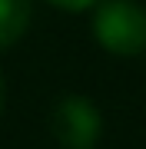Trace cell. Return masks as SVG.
Returning a JSON list of instances; mask_svg holds the SVG:
<instances>
[{"label": "cell", "instance_id": "1", "mask_svg": "<svg viewBox=\"0 0 146 149\" xmlns=\"http://www.w3.org/2000/svg\"><path fill=\"white\" fill-rule=\"evenodd\" d=\"M93 37L113 56H140L146 50V10L136 0H100L93 10Z\"/></svg>", "mask_w": 146, "mask_h": 149}, {"label": "cell", "instance_id": "4", "mask_svg": "<svg viewBox=\"0 0 146 149\" xmlns=\"http://www.w3.org/2000/svg\"><path fill=\"white\" fill-rule=\"evenodd\" d=\"M50 3L60 10H87V7H96L100 0H50Z\"/></svg>", "mask_w": 146, "mask_h": 149}, {"label": "cell", "instance_id": "5", "mask_svg": "<svg viewBox=\"0 0 146 149\" xmlns=\"http://www.w3.org/2000/svg\"><path fill=\"white\" fill-rule=\"evenodd\" d=\"M3 93L7 90H3V73H0V109H3Z\"/></svg>", "mask_w": 146, "mask_h": 149}, {"label": "cell", "instance_id": "3", "mask_svg": "<svg viewBox=\"0 0 146 149\" xmlns=\"http://www.w3.org/2000/svg\"><path fill=\"white\" fill-rule=\"evenodd\" d=\"M30 23V0H0V50L13 47Z\"/></svg>", "mask_w": 146, "mask_h": 149}, {"label": "cell", "instance_id": "2", "mask_svg": "<svg viewBox=\"0 0 146 149\" xmlns=\"http://www.w3.org/2000/svg\"><path fill=\"white\" fill-rule=\"evenodd\" d=\"M50 129L63 149H93L103 133V116L87 96H63L53 106Z\"/></svg>", "mask_w": 146, "mask_h": 149}]
</instances>
